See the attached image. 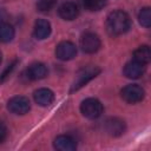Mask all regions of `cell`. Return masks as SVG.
<instances>
[{
	"label": "cell",
	"mask_w": 151,
	"mask_h": 151,
	"mask_svg": "<svg viewBox=\"0 0 151 151\" xmlns=\"http://www.w3.org/2000/svg\"><path fill=\"white\" fill-rule=\"evenodd\" d=\"M104 130L107 134H110L112 137H119L125 132V123L120 118L111 117L105 120Z\"/></svg>",
	"instance_id": "7"
},
{
	"label": "cell",
	"mask_w": 151,
	"mask_h": 151,
	"mask_svg": "<svg viewBox=\"0 0 151 151\" xmlns=\"http://www.w3.org/2000/svg\"><path fill=\"white\" fill-rule=\"evenodd\" d=\"M7 109L14 114H25L31 109V103L28 98L24 96H15L11 98L7 103Z\"/></svg>",
	"instance_id": "5"
},
{
	"label": "cell",
	"mask_w": 151,
	"mask_h": 151,
	"mask_svg": "<svg viewBox=\"0 0 151 151\" xmlns=\"http://www.w3.org/2000/svg\"><path fill=\"white\" fill-rule=\"evenodd\" d=\"M77 54V47L71 41H61L55 47V55L60 60H71Z\"/></svg>",
	"instance_id": "8"
},
{
	"label": "cell",
	"mask_w": 151,
	"mask_h": 151,
	"mask_svg": "<svg viewBox=\"0 0 151 151\" xmlns=\"http://www.w3.org/2000/svg\"><path fill=\"white\" fill-rule=\"evenodd\" d=\"M103 104L96 98H87L80 104V112L88 119H97L103 113Z\"/></svg>",
	"instance_id": "2"
},
{
	"label": "cell",
	"mask_w": 151,
	"mask_h": 151,
	"mask_svg": "<svg viewBox=\"0 0 151 151\" xmlns=\"http://www.w3.org/2000/svg\"><path fill=\"white\" fill-rule=\"evenodd\" d=\"M53 146L59 151H74L77 149V144L74 139L66 134L58 136L53 142Z\"/></svg>",
	"instance_id": "11"
},
{
	"label": "cell",
	"mask_w": 151,
	"mask_h": 151,
	"mask_svg": "<svg viewBox=\"0 0 151 151\" xmlns=\"http://www.w3.org/2000/svg\"><path fill=\"white\" fill-rule=\"evenodd\" d=\"M51 24L45 20V19H38L34 24V29H33V35L39 39V40H42V39H46L50 34H51Z\"/></svg>",
	"instance_id": "13"
},
{
	"label": "cell",
	"mask_w": 151,
	"mask_h": 151,
	"mask_svg": "<svg viewBox=\"0 0 151 151\" xmlns=\"http://www.w3.org/2000/svg\"><path fill=\"white\" fill-rule=\"evenodd\" d=\"M34 100L40 106H50L54 100V93L50 88H39L33 94Z\"/></svg>",
	"instance_id": "14"
},
{
	"label": "cell",
	"mask_w": 151,
	"mask_h": 151,
	"mask_svg": "<svg viewBox=\"0 0 151 151\" xmlns=\"http://www.w3.org/2000/svg\"><path fill=\"white\" fill-rule=\"evenodd\" d=\"M138 20L142 26L149 28L151 26V9L149 7H144L143 9H140L138 14Z\"/></svg>",
	"instance_id": "18"
},
{
	"label": "cell",
	"mask_w": 151,
	"mask_h": 151,
	"mask_svg": "<svg viewBox=\"0 0 151 151\" xmlns=\"http://www.w3.org/2000/svg\"><path fill=\"white\" fill-rule=\"evenodd\" d=\"M55 5V0H39L37 2V9L39 12H48Z\"/></svg>",
	"instance_id": "19"
},
{
	"label": "cell",
	"mask_w": 151,
	"mask_h": 151,
	"mask_svg": "<svg viewBox=\"0 0 151 151\" xmlns=\"http://www.w3.org/2000/svg\"><path fill=\"white\" fill-rule=\"evenodd\" d=\"M58 13L64 20H74L79 14V8L74 2L67 1L59 7Z\"/></svg>",
	"instance_id": "12"
},
{
	"label": "cell",
	"mask_w": 151,
	"mask_h": 151,
	"mask_svg": "<svg viewBox=\"0 0 151 151\" xmlns=\"http://www.w3.org/2000/svg\"><path fill=\"white\" fill-rule=\"evenodd\" d=\"M144 72H145V65L136 60H131L124 66V76L130 79H138L144 74Z\"/></svg>",
	"instance_id": "9"
},
{
	"label": "cell",
	"mask_w": 151,
	"mask_h": 151,
	"mask_svg": "<svg viewBox=\"0 0 151 151\" xmlns=\"http://www.w3.org/2000/svg\"><path fill=\"white\" fill-rule=\"evenodd\" d=\"M1 61H2V54H1V52H0V64H1Z\"/></svg>",
	"instance_id": "22"
},
{
	"label": "cell",
	"mask_w": 151,
	"mask_h": 151,
	"mask_svg": "<svg viewBox=\"0 0 151 151\" xmlns=\"http://www.w3.org/2000/svg\"><path fill=\"white\" fill-rule=\"evenodd\" d=\"M48 73V70L46 67V65H44L42 63H33L28 66L26 74L27 78L31 80H40L44 79Z\"/></svg>",
	"instance_id": "10"
},
{
	"label": "cell",
	"mask_w": 151,
	"mask_h": 151,
	"mask_svg": "<svg viewBox=\"0 0 151 151\" xmlns=\"http://www.w3.org/2000/svg\"><path fill=\"white\" fill-rule=\"evenodd\" d=\"M17 63H18V61H17V60H14V61H13L12 64H9V65L6 67V70L0 74V83H4V81L8 78V76H9V74L12 73V71L14 70V67H15Z\"/></svg>",
	"instance_id": "20"
},
{
	"label": "cell",
	"mask_w": 151,
	"mask_h": 151,
	"mask_svg": "<svg viewBox=\"0 0 151 151\" xmlns=\"http://www.w3.org/2000/svg\"><path fill=\"white\" fill-rule=\"evenodd\" d=\"M7 127H6V125L2 123V122H0V143H2L5 139H6V137H7Z\"/></svg>",
	"instance_id": "21"
},
{
	"label": "cell",
	"mask_w": 151,
	"mask_h": 151,
	"mask_svg": "<svg viewBox=\"0 0 151 151\" xmlns=\"http://www.w3.org/2000/svg\"><path fill=\"white\" fill-rule=\"evenodd\" d=\"M14 28L12 25L7 22H0V41L8 42L14 38Z\"/></svg>",
	"instance_id": "16"
},
{
	"label": "cell",
	"mask_w": 151,
	"mask_h": 151,
	"mask_svg": "<svg viewBox=\"0 0 151 151\" xmlns=\"http://www.w3.org/2000/svg\"><path fill=\"white\" fill-rule=\"evenodd\" d=\"M80 47L85 53L92 54L96 53L100 48V39L97 34L92 32H87L80 38Z\"/></svg>",
	"instance_id": "6"
},
{
	"label": "cell",
	"mask_w": 151,
	"mask_h": 151,
	"mask_svg": "<svg viewBox=\"0 0 151 151\" xmlns=\"http://www.w3.org/2000/svg\"><path fill=\"white\" fill-rule=\"evenodd\" d=\"M83 5L85 9L90 12H97L105 7L106 0H83Z\"/></svg>",
	"instance_id": "17"
},
{
	"label": "cell",
	"mask_w": 151,
	"mask_h": 151,
	"mask_svg": "<svg viewBox=\"0 0 151 151\" xmlns=\"http://www.w3.org/2000/svg\"><path fill=\"white\" fill-rule=\"evenodd\" d=\"M120 96L126 103L136 104V103H139L144 99L145 91L142 86H139L137 84H130V85H126L125 87L122 88Z\"/></svg>",
	"instance_id": "4"
},
{
	"label": "cell",
	"mask_w": 151,
	"mask_h": 151,
	"mask_svg": "<svg viewBox=\"0 0 151 151\" xmlns=\"http://www.w3.org/2000/svg\"><path fill=\"white\" fill-rule=\"evenodd\" d=\"M133 60H136V61H138L140 64H144V65H146L147 63H150V60H151V51H150V47L146 46V45L139 46L133 52Z\"/></svg>",
	"instance_id": "15"
},
{
	"label": "cell",
	"mask_w": 151,
	"mask_h": 151,
	"mask_svg": "<svg viewBox=\"0 0 151 151\" xmlns=\"http://www.w3.org/2000/svg\"><path fill=\"white\" fill-rule=\"evenodd\" d=\"M99 73H100V68L97 67V66H87V67L83 68V70L78 73L76 80L73 81L70 92L72 93V92H74V91H78V90L81 88L84 85H86L90 80H92L93 78H96Z\"/></svg>",
	"instance_id": "3"
},
{
	"label": "cell",
	"mask_w": 151,
	"mask_h": 151,
	"mask_svg": "<svg viewBox=\"0 0 151 151\" xmlns=\"http://www.w3.org/2000/svg\"><path fill=\"white\" fill-rule=\"evenodd\" d=\"M131 27V19L127 13L123 11H113L107 15L106 19V29L113 35H122L126 33Z\"/></svg>",
	"instance_id": "1"
}]
</instances>
